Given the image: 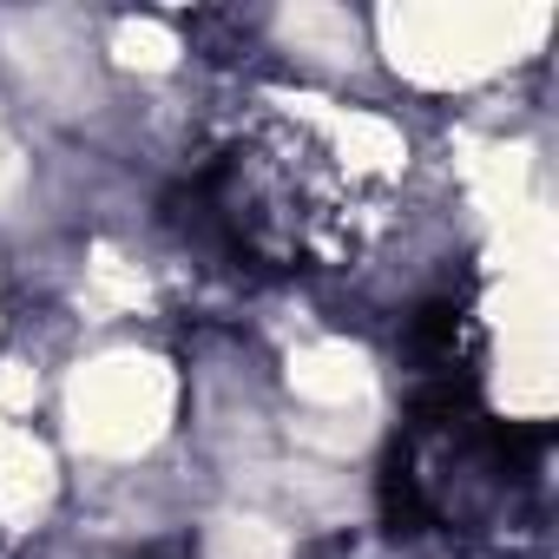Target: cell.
Returning <instances> with one entry per match:
<instances>
[{
	"mask_svg": "<svg viewBox=\"0 0 559 559\" xmlns=\"http://www.w3.org/2000/svg\"><path fill=\"white\" fill-rule=\"evenodd\" d=\"M408 362H415V382H441V376H474V356H480V330H474V310L467 297H428L415 317H408Z\"/></svg>",
	"mask_w": 559,
	"mask_h": 559,
	"instance_id": "6da1fadb",
	"label": "cell"
}]
</instances>
